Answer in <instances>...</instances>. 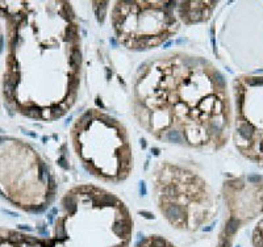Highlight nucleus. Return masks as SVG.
I'll return each mask as SVG.
<instances>
[{
	"label": "nucleus",
	"instance_id": "f257e3e1",
	"mask_svg": "<svg viewBox=\"0 0 263 247\" xmlns=\"http://www.w3.org/2000/svg\"><path fill=\"white\" fill-rule=\"evenodd\" d=\"M52 221V231L32 237L0 234L11 247H130L133 219L126 205L113 193L94 185L66 192Z\"/></svg>",
	"mask_w": 263,
	"mask_h": 247
},
{
	"label": "nucleus",
	"instance_id": "f03ea898",
	"mask_svg": "<svg viewBox=\"0 0 263 247\" xmlns=\"http://www.w3.org/2000/svg\"><path fill=\"white\" fill-rule=\"evenodd\" d=\"M167 3H117L113 26L120 41L129 49L145 50L166 41L178 30L172 6Z\"/></svg>",
	"mask_w": 263,
	"mask_h": 247
},
{
	"label": "nucleus",
	"instance_id": "7ed1b4c3",
	"mask_svg": "<svg viewBox=\"0 0 263 247\" xmlns=\"http://www.w3.org/2000/svg\"><path fill=\"white\" fill-rule=\"evenodd\" d=\"M136 247H176L172 244L169 239L163 238L160 235H149L138 242Z\"/></svg>",
	"mask_w": 263,
	"mask_h": 247
}]
</instances>
